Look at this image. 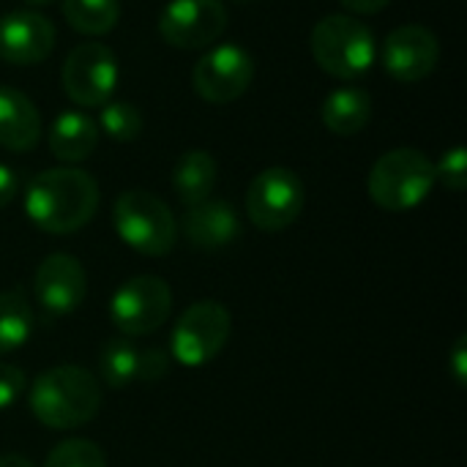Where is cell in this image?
<instances>
[{"instance_id":"cell-1","label":"cell","mask_w":467,"mask_h":467,"mask_svg":"<svg viewBox=\"0 0 467 467\" xmlns=\"http://www.w3.org/2000/svg\"><path fill=\"white\" fill-rule=\"evenodd\" d=\"M22 202L41 233L71 235L96 216L99 183L79 167H52L30 178Z\"/></svg>"},{"instance_id":"cell-2","label":"cell","mask_w":467,"mask_h":467,"mask_svg":"<svg viewBox=\"0 0 467 467\" xmlns=\"http://www.w3.org/2000/svg\"><path fill=\"white\" fill-rule=\"evenodd\" d=\"M27 408L47 430H74L99 413L101 386L85 367H52L33 380Z\"/></svg>"},{"instance_id":"cell-3","label":"cell","mask_w":467,"mask_h":467,"mask_svg":"<svg viewBox=\"0 0 467 467\" xmlns=\"http://www.w3.org/2000/svg\"><path fill=\"white\" fill-rule=\"evenodd\" d=\"M309 49L315 63L342 79L356 82L372 71L378 63V38L375 33L350 14H328L323 16L309 36Z\"/></svg>"},{"instance_id":"cell-4","label":"cell","mask_w":467,"mask_h":467,"mask_svg":"<svg viewBox=\"0 0 467 467\" xmlns=\"http://www.w3.org/2000/svg\"><path fill=\"white\" fill-rule=\"evenodd\" d=\"M435 161L419 148H394L369 170V197L378 208L402 213L419 208L435 189Z\"/></svg>"},{"instance_id":"cell-5","label":"cell","mask_w":467,"mask_h":467,"mask_svg":"<svg viewBox=\"0 0 467 467\" xmlns=\"http://www.w3.org/2000/svg\"><path fill=\"white\" fill-rule=\"evenodd\" d=\"M112 227L129 249L145 257H164L178 244L175 213L145 189H129L115 200Z\"/></svg>"},{"instance_id":"cell-6","label":"cell","mask_w":467,"mask_h":467,"mask_svg":"<svg viewBox=\"0 0 467 467\" xmlns=\"http://www.w3.org/2000/svg\"><path fill=\"white\" fill-rule=\"evenodd\" d=\"M233 328L230 309L219 301H197L192 304L175 323L170 350L172 358L189 369L211 364L227 345Z\"/></svg>"},{"instance_id":"cell-7","label":"cell","mask_w":467,"mask_h":467,"mask_svg":"<svg viewBox=\"0 0 467 467\" xmlns=\"http://www.w3.org/2000/svg\"><path fill=\"white\" fill-rule=\"evenodd\" d=\"M306 189L298 172L287 167H268L254 175L246 189L249 222L263 233L287 230L304 211Z\"/></svg>"},{"instance_id":"cell-8","label":"cell","mask_w":467,"mask_h":467,"mask_svg":"<svg viewBox=\"0 0 467 467\" xmlns=\"http://www.w3.org/2000/svg\"><path fill=\"white\" fill-rule=\"evenodd\" d=\"M172 312V290L161 276L142 274L123 282L109 301V320L123 337L159 331Z\"/></svg>"},{"instance_id":"cell-9","label":"cell","mask_w":467,"mask_h":467,"mask_svg":"<svg viewBox=\"0 0 467 467\" xmlns=\"http://www.w3.org/2000/svg\"><path fill=\"white\" fill-rule=\"evenodd\" d=\"M120 79L118 60L109 47L101 41L77 44L60 71V82L66 96L77 107H101L112 99Z\"/></svg>"},{"instance_id":"cell-10","label":"cell","mask_w":467,"mask_h":467,"mask_svg":"<svg viewBox=\"0 0 467 467\" xmlns=\"http://www.w3.org/2000/svg\"><path fill=\"white\" fill-rule=\"evenodd\" d=\"M254 79V57L238 44H213L194 63L192 85L208 104H230L241 99Z\"/></svg>"},{"instance_id":"cell-11","label":"cell","mask_w":467,"mask_h":467,"mask_svg":"<svg viewBox=\"0 0 467 467\" xmlns=\"http://www.w3.org/2000/svg\"><path fill=\"white\" fill-rule=\"evenodd\" d=\"M224 30V0H170L159 11V36L175 49H208Z\"/></svg>"},{"instance_id":"cell-12","label":"cell","mask_w":467,"mask_h":467,"mask_svg":"<svg viewBox=\"0 0 467 467\" xmlns=\"http://www.w3.org/2000/svg\"><path fill=\"white\" fill-rule=\"evenodd\" d=\"M441 60V41L424 25L394 27L380 44V63L391 79L413 85L427 79Z\"/></svg>"},{"instance_id":"cell-13","label":"cell","mask_w":467,"mask_h":467,"mask_svg":"<svg viewBox=\"0 0 467 467\" xmlns=\"http://www.w3.org/2000/svg\"><path fill=\"white\" fill-rule=\"evenodd\" d=\"M33 293L47 315L66 317L77 312L88 296V276L82 263L66 252H55L44 257L41 265L36 268Z\"/></svg>"},{"instance_id":"cell-14","label":"cell","mask_w":467,"mask_h":467,"mask_svg":"<svg viewBox=\"0 0 467 467\" xmlns=\"http://www.w3.org/2000/svg\"><path fill=\"white\" fill-rule=\"evenodd\" d=\"M55 25L33 11L19 8L0 16V60L11 66H38L55 49Z\"/></svg>"},{"instance_id":"cell-15","label":"cell","mask_w":467,"mask_h":467,"mask_svg":"<svg viewBox=\"0 0 467 467\" xmlns=\"http://www.w3.org/2000/svg\"><path fill=\"white\" fill-rule=\"evenodd\" d=\"M183 235L194 249L216 252L238 241L241 235V216L224 200H202L192 205L183 216Z\"/></svg>"},{"instance_id":"cell-16","label":"cell","mask_w":467,"mask_h":467,"mask_svg":"<svg viewBox=\"0 0 467 467\" xmlns=\"http://www.w3.org/2000/svg\"><path fill=\"white\" fill-rule=\"evenodd\" d=\"M41 115L30 96L11 85H0V148L27 153L41 140Z\"/></svg>"},{"instance_id":"cell-17","label":"cell","mask_w":467,"mask_h":467,"mask_svg":"<svg viewBox=\"0 0 467 467\" xmlns=\"http://www.w3.org/2000/svg\"><path fill=\"white\" fill-rule=\"evenodd\" d=\"M99 134L101 131L96 126V118H90L82 109H66L52 120L47 142L55 159L66 164H77L93 156L99 145Z\"/></svg>"},{"instance_id":"cell-18","label":"cell","mask_w":467,"mask_h":467,"mask_svg":"<svg viewBox=\"0 0 467 467\" xmlns=\"http://www.w3.org/2000/svg\"><path fill=\"white\" fill-rule=\"evenodd\" d=\"M320 118L331 134L339 137L361 134L372 120V96L364 88H353V85L337 88L326 96L320 107Z\"/></svg>"},{"instance_id":"cell-19","label":"cell","mask_w":467,"mask_h":467,"mask_svg":"<svg viewBox=\"0 0 467 467\" xmlns=\"http://www.w3.org/2000/svg\"><path fill=\"white\" fill-rule=\"evenodd\" d=\"M216 178H219V167H216V159L208 153V150H186L178 161H175V170H172V189H175V197L192 208L202 200H208L213 194V186H216Z\"/></svg>"},{"instance_id":"cell-20","label":"cell","mask_w":467,"mask_h":467,"mask_svg":"<svg viewBox=\"0 0 467 467\" xmlns=\"http://www.w3.org/2000/svg\"><path fill=\"white\" fill-rule=\"evenodd\" d=\"M66 22L82 36H107L120 19V0H60Z\"/></svg>"},{"instance_id":"cell-21","label":"cell","mask_w":467,"mask_h":467,"mask_svg":"<svg viewBox=\"0 0 467 467\" xmlns=\"http://www.w3.org/2000/svg\"><path fill=\"white\" fill-rule=\"evenodd\" d=\"M137 348L129 337H112L99 350V378L109 389H126L137 380Z\"/></svg>"},{"instance_id":"cell-22","label":"cell","mask_w":467,"mask_h":467,"mask_svg":"<svg viewBox=\"0 0 467 467\" xmlns=\"http://www.w3.org/2000/svg\"><path fill=\"white\" fill-rule=\"evenodd\" d=\"M33 331V309L22 293H0V356L19 350Z\"/></svg>"},{"instance_id":"cell-23","label":"cell","mask_w":467,"mask_h":467,"mask_svg":"<svg viewBox=\"0 0 467 467\" xmlns=\"http://www.w3.org/2000/svg\"><path fill=\"white\" fill-rule=\"evenodd\" d=\"M96 126L115 142H131L142 134V112L131 101L109 99L99 107Z\"/></svg>"},{"instance_id":"cell-24","label":"cell","mask_w":467,"mask_h":467,"mask_svg":"<svg viewBox=\"0 0 467 467\" xmlns=\"http://www.w3.org/2000/svg\"><path fill=\"white\" fill-rule=\"evenodd\" d=\"M44 467H107V460H104V451L93 441L71 438V441L57 443L47 454Z\"/></svg>"},{"instance_id":"cell-25","label":"cell","mask_w":467,"mask_h":467,"mask_svg":"<svg viewBox=\"0 0 467 467\" xmlns=\"http://www.w3.org/2000/svg\"><path fill=\"white\" fill-rule=\"evenodd\" d=\"M435 181L443 183L451 192H462L467 186V150L462 145L449 148L435 161Z\"/></svg>"},{"instance_id":"cell-26","label":"cell","mask_w":467,"mask_h":467,"mask_svg":"<svg viewBox=\"0 0 467 467\" xmlns=\"http://www.w3.org/2000/svg\"><path fill=\"white\" fill-rule=\"evenodd\" d=\"M170 372V356L161 348H148L137 353V380L156 383Z\"/></svg>"},{"instance_id":"cell-27","label":"cell","mask_w":467,"mask_h":467,"mask_svg":"<svg viewBox=\"0 0 467 467\" xmlns=\"http://www.w3.org/2000/svg\"><path fill=\"white\" fill-rule=\"evenodd\" d=\"M27 389V378L19 367L0 361V410L11 408L14 402H19V397Z\"/></svg>"},{"instance_id":"cell-28","label":"cell","mask_w":467,"mask_h":467,"mask_svg":"<svg viewBox=\"0 0 467 467\" xmlns=\"http://www.w3.org/2000/svg\"><path fill=\"white\" fill-rule=\"evenodd\" d=\"M451 375H454V380L460 383V386H465V378H467V339L465 337H460L457 342H454V348H451Z\"/></svg>"},{"instance_id":"cell-29","label":"cell","mask_w":467,"mask_h":467,"mask_svg":"<svg viewBox=\"0 0 467 467\" xmlns=\"http://www.w3.org/2000/svg\"><path fill=\"white\" fill-rule=\"evenodd\" d=\"M16 192H19V178H16V172H14L8 164L0 161V208H5V205L16 197Z\"/></svg>"},{"instance_id":"cell-30","label":"cell","mask_w":467,"mask_h":467,"mask_svg":"<svg viewBox=\"0 0 467 467\" xmlns=\"http://www.w3.org/2000/svg\"><path fill=\"white\" fill-rule=\"evenodd\" d=\"M339 3L350 16H369V14L383 11L391 0H339Z\"/></svg>"},{"instance_id":"cell-31","label":"cell","mask_w":467,"mask_h":467,"mask_svg":"<svg viewBox=\"0 0 467 467\" xmlns=\"http://www.w3.org/2000/svg\"><path fill=\"white\" fill-rule=\"evenodd\" d=\"M0 467H36L30 460H25V457H19V454H5V457H0Z\"/></svg>"},{"instance_id":"cell-32","label":"cell","mask_w":467,"mask_h":467,"mask_svg":"<svg viewBox=\"0 0 467 467\" xmlns=\"http://www.w3.org/2000/svg\"><path fill=\"white\" fill-rule=\"evenodd\" d=\"M25 3H27L30 8H44V5H52L55 0H25Z\"/></svg>"},{"instance_id":"cell-33","label":"cell","mask_w":467,"mask_h":467,"mask_svg":"<svg viewBox=\"0 0 467 467\" xmlns=\"http://www.w3.org/2000/svg\"><path fill=\"white\" fill-rule=\"evenodd\" d=\"M233 3H246V0H233Z\"/></svg>"}]
</instances>
